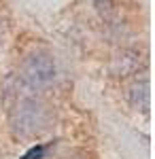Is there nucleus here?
Instances as JSON below:
<instances>
[{
	"instance_id": "5",
	"label": "nucleus",
	"mask_w": 155,
	"mask_h": 159,
	"mask_svg": "<svg viewBox=\"0 0 155 159\" xmlns=\"http://www.w3.org/2000/svg\"><path fill=\"white\" fill-rule=\"evenodd\" d=\"M2 38H4V34H2V30H0V49H2V45H4V40H2Z\"/></svg>"
},
{
	"instance_id": "3",
	"label": "nucleus",
	"mask_w": 155,
	"mask_h": 159,
	"mask_svg": "<svg viewBox=\"0 0 155 159\" xmlns=\"http://www.w3.org/2000/svg\"><path fill=\"white\" fill-rule=\"evenodd\" d=\"M130 98H132V104H134V106H136L138 98H143L144 108H149V81H147V79H143V81H136V83L132 85Z\"/></svg>"
},
{
	"instance_id": "2",
	"label": "nucleus",
	"mask_w": 155,
	"mask_h": 159,
	"mask_svg": "<svg viewBox=\"0 0 155 159\" xmlns=\"http://www.w3.org/2000/svg\"><path fill=\"white\" fill-rule=\"evenodd\" d=\"M55 72H58L55 60L45 49L28 51L21 60V66H19L21 85L32 89V91H38V89H45L47 85H51L55 79Z\"/></svg>"
},
{
	"instance_id": "4",
	"label": "nucleus",
	"mask_w": 155,
	"mask_h": 159,
	"mask_svg": "<svg viewBox=\"0 0 155 159\" xmlns=\"http://www.w3.org/2000/svg\"><path fill=\"white\" fill-rule=\"evenodd\" d=\"M49 148H51V144H34L32 148H28L21 155V159H45Z\"/></svg>"
},
{
	"instance_id": "1",
	"label": "nucleus",
	"mask_w": 155,
	"mask_h": 159,
	"mask_svg": "<svg viewBox=\"0 0 155 159\" xmlns=\"http://www.w3.org/2000/svg\"><path fill=\"white\" fill-rule=\"evenodd\" d=\"M53 121V112L45 100L32 89L17 85L9 89V123L17 138H36L45 134Z\"/></svg>"
}]
</instances>
